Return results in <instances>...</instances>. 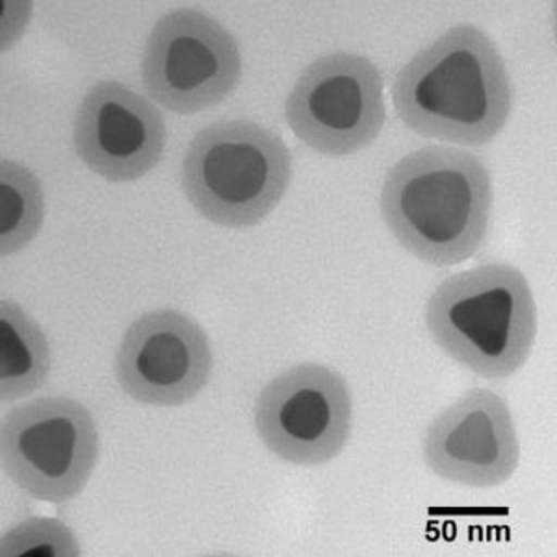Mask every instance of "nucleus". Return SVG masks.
Returning <instances> with one entry per match:
<instances>
[{
  "label": "nucleus",
  "mask_w": 557,
  "mask_h": 557,
  "mask_svg": "<svg viewBox=\"0 0 557 557\" xmlns=\"http://www.w3.org/2000/svg\"><path fill=\"white\" fill-rule=\"evenodd\" d=\"M393 101L418 136L480 147L506 127L513 91L494 39L480 26L457 25L401 67Z\"/></svg>",
  "instance_id": "obj_1"
},
{
  "label": "nucleus",
  "mask_w": 557,
  "mask_h": 557,
  "mask_svg": "<svg viewBox=\"0 0 557 557\" xmlns=\"http://www.w3.org/2000/svg\"><path fill=\"white\" fill-rule=\"evenodd\" d=\"M493 181L474 152L430 146L386 173L381 215L404 249L431 267L469 260L487 236Z\"/></svg>",
  "instance_id": "obj_2"
},
{
  "label": "nucleus",
  "mask_w": 557,
  "mask_h": 557,
  "mask_svg": "<svg viewBox=\"0 0 557 557\" xmlns=\"http://www.w3.org/2000/svg\"><path fill=\"white\" fill-rule=\"evenodd\" d=\"M433 341L487 380L524 367L537 336V307L524 273L511 264H480L435 288L425 305Z\"/></svg>",
  "instance_id": "obj_3"
},
{
  "label": "nucleus",
  "mask_w": 557,
  "mask_h": 557,
  "mask_svg": "<svg viewBox=\"0 0 557 557\" xmlns=\"http://www.w3.org/2000/svg\"><path fill=\"white\" fill-rule=\"evenodd\" d=\"M290 178L285 139L257 121L212 123L184 154V194L205 220L222 227H253L267 220Z\"/></svg>",
  "instance_id": "obj_4"
},
{
  "label": "nucleus",
  "mask_w": 557,
  "mask_h": 557,
  "mask_svg": "<svg viewBox=\"0 0 557 557\" xmlns=\"http://www.w3.org/2000/svg\"><path fill=\"white\" fill-rule=\"evenodd\" d=\"M99 431L86 407L65 396L33 399L0 428L4 474L33 498L64 504L83 493L99 459Z\"/></svg>",
  "instance_id": "obj_5"
},
{
  "label": "nucleus",
  "mask_w": 557,
  "mask_h": 557,
  "mask_svg": "<svg viewBox=\"0 0 557 557\" xmlns=\"http://www.w3.org/2000/svg\"><path fill=\"white\" fill-rule=\"evenodd\" d=\"M240 76L238 41L209 13L183 8L152 26L141 83L165 110L181 115L209 110L225 101Z\"/></svg>",
  "instance_id": "obj_6"
},
{
  "label": "nucleus",
  "mask_w": 557,
  "mask_h": 557,
  "mask_svg": "<svg viewBox=\"0 0 557 557\" xmlns=\"http://www.w3.org/2000/svg\"><path fill=\"white\" fill-rule=\"evenodd\" d=\"M288 127L325 157H348L370 146L385 125L383 78L374 62L333 52L305 67L285 104Z\"/></svg>",
  "instance_id": "obj_7"
},
{
  "label": "nucleus",
  "mask_w": 557,
  "mask_h": 557,
  "mask_svg": "<svg viewBox=\"0 0 557 557\" xmlns=\"http://www.w3.org/2000/svg\"><path fill=\"white\" fill-rule=\"evenodd\" d=\"M354 420L348 381L330 367L301 362L275 375L255 401V430L273 456L318 467L341 456Z\"/></svg>",
  "instance_id": "obj_8"
},
{
  "label": "nucleus",
  "mask_w": 557,
  "mask_h": 557,
  "mask_svg": "<svg viewBox=\"0 0 557 557\" xmlns=\"http://www.w3.org/2000/svg\"><path fill=\"white\" fill-rule=\"evenodd\" d=\"M212 372L203 327L183 312H147L128 325L115 355V377L139 404L178 407L196 399Z\"/></svg>",
  "instance_id": "obj_9"
},
{
  "label": "nucleus",
  "mask_w": 557,
  "mask_h": 557,
  "mask_svg": "<svg viewBox=\"0 0 557 557\" xmlns=\"http://www.w3.org/2000/svg\"><path fill=\"white\" fill-rule=\"evenodd\" d=\"M422 451L425 465L446 482L498 487L519 469L511 409L500 394L472 388L431 422Z\"/></svg>",
  "instance_id": "obj_10"
},
{
  "label": "nucleus",
  "mask_w": 557,
  "mask_h": 557,
  "mask_svg": "<svg viewBox=\"0 0 557 557\" xmlns=\"http://www.w3.org/2000/svg\"><path fill=\"white\" fill-rule=\"evenodd\" d=\"M165 139L159 108L115 81L94 86L76 110V152L110 183H133L151 172L164 154Z\"/></svg>",
  "instance_id": "obj_11"
},
{
  "label": "nucleus",
  "mask_w": 557,
  "mask_h": 557,
  "mask_svg": "<svg viewBox=\"0 0 557 557\" xmlns=\"http://www.w3.org/2000/svg\"><path fill=\"white\" fill-rule=\"evenodd\" d=\"M49 338L12 299L0 304V398L4 404L33 396L49 380Z\"/></svg>",
  "instance_id": "obj_12"
},
{
  "label": "nucleus",
  "mask_w": 557,
  "mask_h": 557,
  "mask_svg": "<svg viewBox=\"0 0 557 557\" xmlns=\"http://www.w3.org/2000/svg\"><path fill=\"white\" fill-rule=\"evenodd\" d=\"M45 196L39 178L15 160H0V253L15 255L44 227Z\"/></svg>",
  "instance_id": "obj_13"
},
{
  "label": "nucleus",
  "mask_w": 557,
  "mask_h": 557,
  "mask_svg": "<svg viewBox=\"0 0 557 557\" xmlns=\"http://www.w3.org/2000/svg\"><path fill=\"white\" fill-rule=\"evenodd\" d=\"M81 543L70 525L57 519L23 520L0 539L2 557H78Z\"/></svg>",
  "instance_id": "obj_14"
}]
</instances>
